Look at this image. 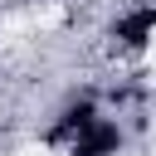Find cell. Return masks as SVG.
Returning a JSON list of instances; mask_svg holds the SVG:
<instances>
[{"label":"cell","mask_w":156,"mask_h":156,"mask_svg":"<svg viewBox=\"0 0 156 156\" xmlns=\"http://www.w3.org/2000/svg\"><path fill=\"white\" fill-rule=\"evenodd\" d=\"M49 146L58 156H122L127 151V122L102 98H73L58 107L49 127Z\"/></svg>","instance_id":"obj_1"}]
</instances>
